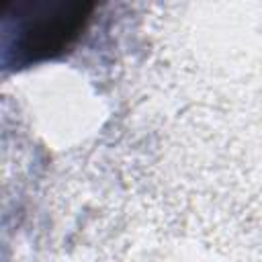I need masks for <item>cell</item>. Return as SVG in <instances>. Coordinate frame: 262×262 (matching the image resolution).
I'll use <instances>...</instances> for the list:
<instances>
[{"label":"cell","mask_w":262,"mask_h":262,"mask_svg":"<svg viewBox=\"0 0 262 262\" xmlns=\"http://www.w3.org/2000/svg\"><path fill=\"white\" fill-rule=\"evenodd\" d=\"M92 4L41 6L33 14L6 16V61L31 63L66 51L90 20Z\"/></svg>","instance_id":"6da1fadb"}]
</instances>
